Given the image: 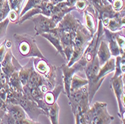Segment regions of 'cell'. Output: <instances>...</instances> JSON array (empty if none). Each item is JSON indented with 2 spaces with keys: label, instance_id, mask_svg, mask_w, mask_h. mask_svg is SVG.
Returning a JSON list of instances; mask_svg holds the SVG:
<instances>
[{
  "label": "cell",
  "instance_id": "cell-1",
  "mask_svg": "<svg viewBox=\"0 0 125 124\" xmlns=\"http://www.w3.org/2000/svg\"><path fill=\"white\" fill-rule=\"evenodd\" d=\"M14 40L17 52L21 58H40L47 60L38 47L34 37L27 34H15L14 35Z\"/></svg>",
  "mask_w": 125,
  "mask_h": 124
},
{
  "label": "cell",
  "instance_id": "cell-2",
  "mask_svg": "<svg viewBox=\"0 0 125 124\" xmlns=\"http://www.w3.org/2000/svg\"><path fill=\"white\" fill-rule=\"evenodd\" d=\"M92 35H91L85 25L80 22L77 28L76 35L73 41V54L71 59L67 64L68 67H71L82 58L83 52L89 43Z\"/></svg>",
  "mask_w": 125,
  "mask_h": 124
},
{
  "label": "cell",
  "instance_id": "cell-3",
  "mask_svg": "<svg viewBox=\"0 0 125 124\" xmlns=\"http://www.w3.org/2000/svg\"><path fill=\"white\" fill-rule=\"evenodd\" d=\"M84 117L88 124H110L114 120L107 111V104L100 102H96L84 114Z\"/></svg>",
  "mask_w": 125,
  "mask_h": 124
},
{
  "label": "cell",
  "instance_id": "cell-4",
  "mask_svg": "<svg viewBox=\"0 0 125 124\" xmlns=\"http://www.w3.org/2000/svg\"><path fill=\"white\" fill-rule=\"evenodd\" d=\"M72 112H80L83 115L90 108L88 86H83L77 91L71 92L67 97Z\"/></svg>",
  "mask_w": 125,
  "mask_h": 124
},
{
  "label": "cell",
  "instance_id": "cell-5",
  "mask_svg": "<svg viewBox=\"0 0 125 124\" xmlns=\"http://www.w3.org/2000/svg\"><path fill=\"white\" fill-rule=\"evenodd\" d=\"M87 61L84 57H82L78 61H76L71 67H68L67 64H62L60 67V70L62 72V81L64 86V91L65 95L68 97L70 95V87L71 82L73 76L79 71L84 70L85 67L87 64Z\"/></svg>",
  "mask_w": 125,
  "mask_h": 124
},
{
  "label": "cell",
  "instance_id": "cell-6",
  "mask_svg": "<svg viewBox=\"0 0 125 124\" xmlns=\"http://www.w3.org/2000/svg\"><path fill=\"white\" fill-rule=\"evenodd\" d=\"M111 87L114 94L116 97L117 103L119 109V117L123 124H124V113H125V105H124V75H121L117 78H111L110 80Z\"/></svg>",
  "mask_w": 125,
  "mask_h": 124
},
{
  "label": "cell",
  "instance_id": "cell-7",
  "mask_svg": "<svg viewBox=\"0 0 125 124\" xmlns=\"http://www.w3.org/2000/svg\"><path fill=\"white\" fill-rule=\"evenodd\" d=\"M104 38V26L102 24L100 19L97 21V29L96 32L94 34L91 39L87 47L85 48L82 57H84L86 61L88 63L92 61L95 56H97V52L100 46V41Z\"/></svg>",
  "mask_w": 125,
  "mask_h": 124
},
{
  "label": "cell",
  "instance_id": "cell-8",
  "mask_svg": "<svg viewBox=\"0 0 125 124\" xmlns=\"http://www.w3.org/2000/svg\"><path fill=\"white\" fill-rule=\"evenodd\" d=\"M20 105L23 109L27 115V117L34 121H38V118L40 115H45L44 111L41 109L35 101L28 98L24 94L20 98L18 101Z\"/></svg>",
  "mask_w": 125,
  "mask_h": 124
},
{
  "label": "cell",
  "instance_id": "cell-9",
  "mask_svg": "<svg viewBox=\"0 0 125 124\" xmlns=\"http://www.w3.org/2000/svg\"><path fill=\"white\" fill-rule=\"evenodd\" d=\"M30 19H31L35 23V30L36 31L35 36L49 32L54 29L57 26V24L51 17H45L43 14L35 15L32 17Z\"/></svg>",
  "mask_w": 125,
  "mask_h": 124
},
{
  "label": "cell",
  "instance_id": "cell-10",
  "mask_svg": "<svg viewBox=\"0 0 125 124\" xmlns=\"http://www.w3.org/2000/svg\"><path fill=\"white\" fill-rule=\"evenodd\" d=\"M0 65H1L2 72L8 78L14 72L19 71L22 67V65H20L17 59L15 58V56L13 55L10 48L7 49L4 59Z\"/></svg>",
  "mask_w": 125,
  "mask_h": 124
},
{
  "label": "cell",
  "instance_id": "cell-11",
  "mask_svg": "<svg viewBox=\"0 0 125 124\" xmlns=\"http://www.w3.org/2000/svg\"><path fill=\"white\" fill-rule=\"evenodd\" d=\"M85 26L92 36L96 32L97 29V14L94 8L89 4V5L84 10Z\"/></svg>",
  "mask_w": 125,
  "mask_h": 124
},
{
  "label": "cell",
  "instance_id": "cell-12",
  "mask_svg": "<svg viewBox=\"0 0 125 124\" xmlns=\"http://www.w3.org/2000/svg\"><path fill=\"white\" fill-rule=\"evenodd\" d=\"M118 33V31L112 32L106 28H104V40L108 44V47L112 56H114L115 58L121 55L120 49L117 43Z\"/></svg>",
  "mask_w": 125,
  "mask_h": 124
},
{
  "label": "cell",
  "instance_id": "cell-13",
  "mask_svg": "<svg viewBox=\"0 0 125 124\" xmlns=\"http://www.w3.org/2000/svg\"><path fill=\"white\" fill-rule=\"evenodd\" d=\"M124 13H125L124 9H123L122 10L120 11L119 15L109 19L107 25L106 26V27L104 28H106V29H108L112 32H117L124 29V26H125Z\"/></svg>",
  "mask_w": 125,
  "mask_h": 124
},
{
  "label": "cell",
  "instance_id": "cell-14",
  "mask_svg": "<svg viewBox=\"0 0 125 124\" xmlns=\"http://www.w3.org/2000/svg\"><path fill=\"white\" fill-rule=\"evenodd\" d=\"M64 91V86L62 83H57L52 89L45 93L43 97V101L48 105H52L57 103V99L62 92Z\"/></svg>",
  "mask_w": 125,
  "mask_h": 124
},
{
  "label": "cell",
  "instance_id": "cell-15",
  "mask_svg": "<svg viewBox=\"0 0 125 124\" xmlns=\"http://www.w3.org/2000/svg\"><path fill=\"white\" fill-rule=\"evenodd\" d=\"M43 85H47L50 87V85H49L48 82L47 81L46 78L43 77L40 73H38L35 69H34L29 76L26 85H25V86H26L28 87H41Z\"/></svg>",
  "mask_w": 125,
  "mask_h": 124
},
{
  "label": "cell",
  "instance_id": "cell-16",
  "mask_svg": "<svg viewBox=\"0 0 125 124\" xmlns=\"http://www.w3.org/2000/svg\"><path fill=\"white\" fill-rule=\"evenodd\" d=\"M41 36L43 37L44 38H46L48 41H50L52 43V46L55 48V49L57 50V52L59 53L62 55V57L64 58L66 60L65 55H64V51H63V47L62 46L60 39H59V36L56 35V34L52 30H51L49 32L42 34V35H41Z\"/></svg>",
  "mask_w": 125,
  "mask_h": 124
},
{
  "label": "cell",
  "instance_id": "cell-17",
  "mask_svg": "<svg viewBox=\"0 0 125 124\" xmlns=\"http://www.w3.org/2000/svg\"><path fill=\"white\" fill-rule=\"evenodd\" d=\"M97 56L98 58V61L100 67L103 66L108 60H109L112 58V55L108 47V44L104 40V38L100 41V46L97 52Z\"/></svg>",
  "mask_w": 125,
  "mask_h": 124
},
{
  "label": "cell",
  "instance_id": "cell-18",
  "mask_svg": "<svg viewBox=\"0 0 125 124\" xmlns=\"http://www.w3.org/2000/svg\"><path fill=\"white\" fill-rule=\"evenodd\" d=\"M34 69L35 68H34V65H33V58H31L29 62L25 66H22L21 69L18 71L19 78L22 87L26 85L29 76Z\"/></svg>",
  "mask_w": 125,
  "mask_h": 124
},
{
  "label": "cell",
  "instance_id": "cell-19",
  "mask_svg": "<svg viewBox=\"0 0 125 124\" xmlns=\"http://www.w3.org/2000/svg\"><path fill=\"white\" fill-rule=\"evenodd\" d=\"M7 112L16 121L23 120L27 117L25 111L20 105L14 104H7L6 103Z\"/></svg>",
  "mask_w": 125,
  "mask_h": 124
},
{
  "label": "cell",
  "instance_id": "cell-20",
  "mask_svg": "<svg viewBox=\"0 0 125 124\" xmlns=\"http://www.w3.org/2000/svg\"><path fill=\"white\" fill-rule=\"evenodd\" d=\"M60 107L57 103H55L52 105H50L47 117L50 119L51 124H59Z\"/></svg>",
  "mask_w": 125,
  "mask_h": 124
},
{
  "label": "cell",
  "instance_id": "cell-21",
  "mask_svg": "<svg viewBox=\"0 0 125 124\" xmlns=\"http://www.w3.org/2000/svg\"><path fill=\"white\" fill-rule=\"evenodd\" d=\"M115 73L112 78H117L121 75H124L125 73V56L119 55L115 58Z\"/></svg>",
  "mask_w": 125,
  "mask_h": 124
},
{
  "label": "cell",
  "instance_id": "cell-22",
  "mask_svg": "<svg viewBox=\"0 0 125 124\" xmlns=\"http://www.w3.org/2000/svg\"><path fill=\"white\" fill-rule=\"evenodd\" d=\"M88 85V80L86 78H82L79 76L75 74L71 82V87H70V94L75 91H77L79 88L83 87V86Z\"/></svg>",
  "mask_w": 125,
  "mask_h": 124
},
{
  "label": "cell",
  "instance_id": "cell-23",
  "mask_svg": "<svg viewBox=\"0 0 125 124\" xmlns=\"http://www.w3.org/2000/svg\"><path fill=\"white\" fill-rule=\"evenodd\" d=\"M8 85L17 91H22V86L19 78L18 71L14 72L9 77Z\"/></svg>",
  "mask_w": 125,
  "mask_h": 124
},
{
  "label": "cell",
  "instance_id": "cell-24",
  "mask_svg": "<svg viewBox=\"0 0 125 124\" xmlns=\"http://www.w3.org/2000/svg\"><path fill=\"white\" fill-rule=\"evenodd\" d=\"M43 0H27V2H26V5L24 7L22 8V10L20 13V17H21L22 15H24L28 10L34 8H37Z\"/></svg>",
  "mask_w": 125,
  "mask_h": 124
},
{
  "label": "cell",
  "instance_id": "cell-25",
  "mask_svg": "<svg viewBox=\"0 0 125 124\" xmlns=\"http://www.w3.org/2000/svg\"><path fill=\"white\" fill-rule=\"evenodd\" d=\"M10 11V8L7 0H0V22L7 17Z\"/></svg>",
  "mask_w": 125,
  "mask_h": 124
},
{
  "label": "cell",
  "instance_id": "cell-26",
  "mask_svg": "<svg viewBox=\"0 0 125 124\" xmlns=\"http://www.w3.org/2000/svg\"><path fill=\"white\" fill-rule=\"evenodd\" d=\"M24 1L25 0H8L10 10L16 11L19 14L21 11V8Z\"/></svg>",
  "mask_w": 125,
  "mask_h": 124
},
{
  "label": "cell",
  "instance_id": "cell-27",
  "mask_svg": "<svg viewBox=\"0 0 125 124\" xmlns=\"http://www.w3.org/2000/svg\"><path fill=\"white\" fill-rule=\"evenodd\" d=\"M9 19L8 17H6L5 19L0 22V39L4 38L6 35V31H7V28L9 23Z\"/></svg>",
  "mask_w": 125,
  "mask_h": 124
},
{
  "label": "cell",
  "instance_id": "cell-28",
  "mask_svg": "<svg viewBox=\"0 0 125 124\" xmlns=\"http://www.w3.org/2000/svg\"><path fill=\"white\" fill-rule=\"evenodd\" d=\"M89 5V2L87 0H78L75 4L76 10H78L79 13L84 12L86 8Z\"/></svg>",
  "mask_w": 125,
  "mask_h": 124
},
{
  "label": "cell",
  "instance_id": "cell-29",
  "mask_svg": "<svg viewBox=\"0 0 125 124\" xmlns=\"http://www.w3.org/2000/svg\"><path fill=\"white\" fill-rule=\"evenodd\" d=\"M112 8L115 12H120L124 9V0H112Z\"/></svg>",
  "mask_w": 125,
  "mask_h": 124
},
{
  "label": "cell",
  "instance_id": "cell-30",
  "mask_svg": "<svg viewBox=\"0 0 125 124\" xmlns=\"http://www.w3.org/2000/svg\"><path fill=\"white\" fill-rule=\"evenodd\" d=\"M8 81L9 78L4 74L1 69V65H0V91H1V89L8 85Z\"/></svg>",
  "mask_w": 125,
  "mask_h": 124
},
{
  "label": "cell",
  "instance_id": "cell-31",
  "mask_svg": "<svg viewBox=\"0 0 125 124\" xmlns=\"http://www.w3.org/2000/svg\"><path fill=\"white\" fill-rule=\"evenodd\" d=\"M1 124H16V120L6 111L2 119Z\"/></svg>",
  "mask_w": 125,
  "mask_h": 124
},
{
  "label": "cell",
  "instance_id": "cell-32",
  "mask_svg": "<svg viewBox=\"0 0 125 124\" xmlns=\"http://www.w3.org/2000/svg\"><path fill=\"white\" fill-rule=\"evenodd\" d=\"M8 16V19L10 22L18 23V21L20 19V14L18 13H17L16 11H14L13 10H10Z\"/></svg>",
  "mask_w": 125,
  "mask_h": 124
},
{
  "label": "cell",
  "instance_id": "cell-33",
  "mask_svg": "<svg viewBox=\"0 0 125 124\" xmlns=\"http://www.w3.org/2000/svg\"><path fill=\"white\" fill-rule=\"evenodd\" d=\"M7 49H8V48L6 47L5 44V41H4L1 45H0V64H1V62L4 59Z\"/></svg>",
  "mask_w": 125,
  "mask_h": 124
},
{
  "label": "cell",
  "instance_id": "cell-34",
  "mask_svg": "<svg viewBox=\"0 0 125 124\" xmlns=\"http://www.w3.org/2000/svg\"><path fill=\"white\" fill-rule=\"evenodd\" d=\"M16 124H41V123L38 122V121L31 120L29 119L28 117H26V118H25L23 120H20L16 121Z\"/></svg>",
  "mask_w": 125,
  "mask_h": 124
},
{
  "label": "cell",
  "instance_id": "cell-35",
  "mask_svg": "<svg viewBox=\"0 0 125 124\" xmlns=\"http://www.w3.org/2000/svg\"><path fill=\"white\" fill-rule=\"evenodd\" d=\"M9 85H8L7 87L1 89V91H0V99H2L3 101L5 102V99H6V97H7V91H8V87Z\"/></svg>",
  "mask_w": 125,
  "mask_h": 124
},
{
  "label": "cell",
  "instance_id": "cell-36",
  "mask_svg": "<svg viewBox=\"0 0 125 124\" xmlns=\"http://www.w3.org/2000/svg\"><path fill=\"white\" fill-rule=\"evenodd\" d=\"M106 1H107V2H109L110 4H112V0H106Z\"/></svg>",
  "mask_w": 125,
  "mask_h": 124
},
{
  "label": "cell",
  "instance_id": "cell-37",
  "mask_svg": "<svg viewBox=\"0 0 125 124\" xmlns=\"http://www.w3.org/2000/svg\"><path fill=\"white\" fill-rule=\"evenodd\" d=\"M7 1H8V0H7Z\"/></svg>",
  "mask_w": 125,
  "mask_h": 124
}]
</instances>
